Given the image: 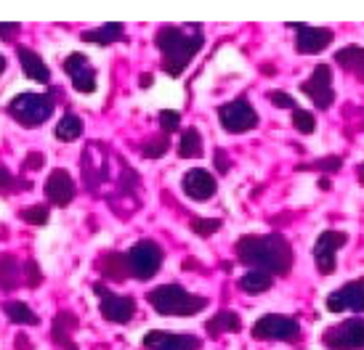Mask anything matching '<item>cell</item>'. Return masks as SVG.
Wrapping results in <instances>:
<instances>
[{"label":"cell","mask_w":364,"mask_h":350,"mask_svg":"<svg viewBox=\"0 0 364 350\" xmlns=\"http://www.w3.org/2000/svg\"><path fill=\"white\" fill-rule=\"evenodd\" d=\"M324 345L330 350H364V319H348L324 332Z\"/></svg>","instance_id":"cell-7"},{"label":"cell","mask_w":364,"mask_h":350,"mask_svg":"<svg viewBox=\"0 0 364 350\" xmlns=\"http://www.w3.org/2000/svg\"><path fill=\"white\" fill-rule=\"evenodd\" d=\"M16 56H19V64L24 75L30 77L32 82H41V85H48L51 82V70L46 67V61L35 53L32 48H24V45H16Z\"/></svg>","instance_id":"cell-18"},{"label":"cell","mask_w":364,"mask_h":350,"mask_svg":"<svg viewBox=\"0 0 364 350\" xmlns=\"http://www.w3.org/2000/svg\"><path fill=\"white\" fill-rule=\"evenodd\" d=\"M157 48L162 50V70L168 77H178L186 67H189V61L194 59V53L205 45V38L200 27L192 32V35H186V30L181 27H171V24H165L160 27L157 32Z\"/></svg>","instance_id":"cell-2"},{"label":"cell","mask_w":364,"mask_h":350,"mask_svg":"<svg viewBox=\"0 0 364 350\" xmlns=\"http://www.w3.org/2000/svg\"><path fill=\"white\" fill-rule=\"evenodd\" d=\"M24 284H27V287H38V284H41V266H38V263L35 261H30L27 263V266H24Z\"/></svg>","instance_id":"cell-36"},{"label":"cell","mask_w":364,"mask_h":350,"mask_svg":"<svg viewBox=\"0 0 364 350\" xmlns=\"http://www.w3.org/2000/svg\"><path fill=\"white\" fill-rule=\"evenodd\" d=\"M75 329H77V319H75V313H70V310H61L59 316H56V321H53V327H51L53 342H56L59 348H64V350H77V345L72 342V334H75Z\"/></svg>","instance_id":"cell-20"},{"label":"cell","mask_w":364,"mask_h":350,"mask_svg":"<svg viewBox=\"0 0 364 350\" xmlns=\"http://www.w3.org/2000/svg\"><path fill=\"white\" fill-rule=\"evenodd\" d=\"M327 308L333 313H343V310H362L364 313V279H354L343 284L341 290L330 292Z\"/></svg>","instance_id":"cell-14"},{"label":"cell","mask_w":364,"mask_h":350,"mask_svg":"<svg viewBox=\"0 0 364 350\" xmlns=\"http://www.w3.org/2000/svg\"><path fill=\"white\" fill-rule=\"evenodd\" d=\"M144 348L149 350H197L200 340L194 334H183V332H165L152 329L144 334Z\"/></svg>","instance_id":"cell-13"},{"label":"cell","mask_w":364,"mask_h":350,"mask_svg":"<svg viewBox=\"0 0 364 350\" xmlns=\"http://www.w3.org/2000/svg\"><path fill=\"white\" fill-rule=\"evenodd\" d=\"M3 72H6V59L0 56V75H3Z\"/></svg>","instance_id":"cell-45"},{"label":"cell","mask_w":364,"mask_h":350,"mask_svg":"<svg viewBox=\"0 0 364 350\" xmlns=\"http://www.w3.org/2000/svg\"><path fill=\"white\" fill-rule=\"evenodd\" d=\"M319 186H322V191H330V189H333V183H330V180H327V178L319 180Z\"/></svg>","instance_id":"cell-43"},{"label":"cell","mask_w":364,"mask_h":350,"mask_svg":"<svg viewBox=\"0 0 364 350\" xmlns=\"http://www.w3.org/2000/svg\"><path fill=\"white\" fill-rule=\"evenodd\" d=\"M316 168H322V170H327V173H335L341 165H343V160L341 157H327V160H319V162H314Z\"/></svg>","instance_id":"cell-39"},{"label":"cell","mask_w":364,"mask_h":350,"mask_svg":"<svg viewBox=\"0 0 364 350\" xmlns=\"http://www.w3.org/2000/svg\"><path fill=\"white\" fill-rule=\"evenodd\" d=\"M24 281V268L14 255H0V290H16Z\"/></svg>","instance_id":"cell-21"},{"label":"cell","mask_w":364,"mask_h":350,"mask_svg":"<svg viewBox=\"0 0 364 350\" xmlns=\"http://www.w3.org/2000/svg\"><path fill=\"white\" fill-rule=\"evenodd\" d=\"M200 268H203V263L194 261V258H186V261H183V270H200Z\"/></svg>","instance_id":"cell-41"},{"label":"cell","mask_w":364,"mask_h":350,"mask_svg":"<svg viewBox=\"0 0 364 350\" xmlns=\"http://www.w3.org/2000/svg\"><path fill=\"white\" fill-rule=\"evenodd\" d=\"M237 255L250 270H266L272 276H287L293 268V250L284 236H242L237 241Z\"/></svg>","instance_id":"cell-1"},{"label":"cell","mask_w":364,"mask_h":350,"mask_svg":"<svg viewBox=\"0 0 364 350\" xmlns=\"http://www.w3.org/2000/svg\"><path fill=\"white\" fill-rule=\"evenodd\" d=\"M149 82H152V77H149V75H141V88H146Z\"/></svg>","instance_id":"cell-44"},{"label":"cell","mask_w":364,"mask_h":350,"mask_svg":"<svg viewBox=\"0 0 364 350\" xmlns=\"http://www.w3.org/2000/svg\"><path fill=\"white\" fill-rule=\"evenodd\" d=\"M218 229H221V220L218 218H194L192 220V231L197 234V236H213Z\"/></svg>","instance_id":"cell-33"},{"label":"cell","mask_w":364,"mask_h":350,"mask_svg":"<svg viewBox=\"0 0 364 350\" xmlns=\"http://www.w3.org/2000/svg\"><path fill=\"white\" fill-rule=\"evenodd\" d=\"M205 329L215 337V334H223V332H240L242 329V321H240V316H237L234 310H221V313H215V316L205 324Z\"/></svg>","instance_id":"cell-25"},{"label":"cell","mask_w":364,"mask_h":350,"mask_svg":"<svg viewBox=\"0 0 364 350\" xmlns=\"http://www.w3.org/2000/svg\"><path fill=\"white\" fill-rule=\"evenodd\" d=\"M178 157L183 160H200L203 157V136L197 128H186L178 143Z\"/></svg>","instance_id":"cell-26"},{"label":"cell","mask_w":364,"mask_h":350,"mask_svg":"<svg viewBox=\"0 0 364 350\" xmlns=\"http://www.w3.org/2000/svg\"><path fill=\"white\" fill-rule=\"evenodd\" d=\"M269 101H272L274 106H279V109H293L295 111V101L290 93H282V90H272L269 93Z\"/></svg>","instance_id":"cell-35"},{"label":"cell","mask_w":364,"mask_h":350,"mask_svg":"<svg viewBox=\"0 0 364 350\" xmlns=\"http://www.w3.org/2000/svg\"><path fill=\"white\" fill-rule=\"evenodd\" d=\"M46 197L51 199V204L56 207H67L75 199V180L67 170H53L46 180Z\"/></svg>","instance_id":"cell-16"},{"label":"cell","mask_w":364,"mask_h":350,"mask_svg":"<svg viewBox=\"0 0 364 350\" xmlns=\"http://www.w3.org/2000/svg\"><path fill=\"white\" fill-rule=\"evenodd\" d=\"M274 284V276L266 273V270H247L242 279H240V290L247 292V295H263L269 292Z\"/></svg>","instance_id":"cell-24"},{"label":"cell","mask_w":364,"mask_h":350,"mask_svg":"<svg viewBox=\"0 0 364 350\" xmlns=\"http://www.w3.org/2000/svg\"><path fill=\"white\" fill-rule=\"evenodd\" d=\"M359 180L364 183V162H362V168H359Z\"/></svg>","instance_id":"cell-46"},{"label":"cell","mask_w":364,"mask_h":350,"mask_svg":"<svg viewBox=\"0 0 364 350\" xmlns=\"http://www.w3.org/2000/svg\"><path fill=\"white\" fill-rule=\"evenodd\" d=\"M122 38V24L120 21H112V24H102L96 30L82 32V40L93 43V45H112Z\"/></svg>","instance_id":"cell-23"},{"label":"cell","mask_w":364,"mask_h":350,"mask_svg":"<svg viewBox=\"0 0 364 350\" xmlns=\"http://www.w3.org/2000/svg\"><path fill=\"white\" fill-rule=\"evenodd\" d=\"M298 30V40L295 48L298 53H319L322 48H327L333 43V32L322 30V27H306V24H290Z\"/></svg>","instance_id":"cell-17"},{"label":"cell","mask_w":364,"mask_h":350,"mask_svg":"<svg viewBox=\"0 0 364 350\" xmlns=\"http://www.w3.org/2000/svg\"><path fill=\"white\" fill-rule=\"evenodd\" d=\"M293 125L298 133H304V136H309V133H314V128H316V122H314V114L306 109H295L293 111Z\"/></svg>","instance_id":"cell-32"},{"label":"cell","mask_w":364,"mask_h":350,"mask_svg":"<svg viewBox=\"0 0 364 350\" xmlns=\"http://www.w3.org/2000/svg\"><path fill=\"white\" fill-rule=\"evenodd\" d=\"M93 292L99 295V308L102 316L112 324H128L136 316V300L133 297H122V295H112L107 292L104 284H93Z\"/></svg>","instance_id":"cell-9"},{"label":"cell","mask_w":364,"mask_h":350,"mask_svg":"<svg viewBox=\"0 0 364 350\" xmlns=\"http://www.w3.org/2000/svg\"><path fill=\"white\" fill-rule=\"evenodd\" d=\"M146 297H149V305L160 316H194L208 305L205 297L189 295L181 284H160Z\"/></svg>","instance_id":"cell-3"},{"label":"cell","mask_w":364,"mask_h":350,"mask_svg":"<svg viewBox=\"0 0 364 350\" xmlns=\"http://www.w3.org/2000/svg\"><path fill=\"white\" fill-rule=\"evenodd\" d=\"M218 120H221L223 131L229 133H247L258 125V114L253 111V106L245 99H237L232 104H223L218 109Z\"/></svg>","instance_id":"cell-10"},{"label":"cell","mask_w":364,"mask_h":350,"mask_svg":"<svg viewBox=\"0 0 364 350\" xmlns=\"http://www.w3.org/2000/svg\"><path fill=\"white\" fill-rule=\"evenodd\" d=\"M19 215H21V220H27L32 226H46V223L51 220V212H48L46 204H32L27 210H21Z\"/></svg>","instance_id":"cell-30"},{"label":"cell","mask_w":364,"mask_h":350,"mask_svg":"<svg viewBox=\"0 0 364 350\" xmlns=\"http://www.w3.org/2000/svg\"><path fill=\"white\" fill-rule=\"evenodd\" d=\"M32 183H27V180H14V175H11L3 165H0V191L3 194H16V191H27Z\"/></svg>","instance_id":"cell-31"},{"label":"cell","mask_w":364,"mask_h":350,"mask_svg":"<svg viewBox=\"0 0 364 350\" xmlns=\"http://www.w3.org/2000/svg\"><path fill=\"white\" fill-rule=\"evenodd\" d=\"M171 149V143H168V136H152V138L144 143L141 154L146 160H160L165 151Z\"/></svg>","instance_id":"cell-29"},{"label":"cell","mask_w":364,"mask_h":350,"mask_svg":"<svg viewBox=\"0 0 364 350\" xmlns=\"http://www.w3.org/2000/svg\"><path fill=\"white\" fill-rule=\"evenodd\" d=\"M335 61L343 67L346 72H351L356 77L364 80V48L362 45H348V48H341L335 53Z\"/></svg>","instance_id":"cell-22"},{"label":"cell","mask_w":364,"mask_h":350,"mask_svg":"<svg viewBox=\"0 0 364 350\" xmlns=\"http://www.w3.org/2000/svg\"><path fill=\"white\" fill-rule=\"evenodd\" d=\"M56 138L59 141H75L80 138L82 133V120L77 117V114H64L59 122H56Z\"/></svg>","instance_id":"cell-28"},{"label":"cell","mask_w":364,"mask_h":350,"mask_svg":"<svg viewBox=\"0 0 364 350\" xmlns=\"http://www.w3.org/2000/svg\"><path fill=\"white\" fill-rule=\"evenodd\" d=\"M306 96L314 101L316 109H330L335 101V90H333V70L327 64H316L311 72V77L301 85Z\"/></svg>","instance_id":"cell-8"},{"label":"cell","mask_w":364,"mask_h":350,"mask_svg":"<svg viewBox=\"0 0 364 350\" xmlns=\"http://www.w3.org/2000/svg\"><path fill=\"white\" fill-rule=\"evenodd\" d=\"M43 165H46V157H43L41 151H32V154H27V160H24L27 170H41Z\"/></svg>","instance_id":"cell-38"},{"label":"cell","mask_w":364,"mask_h":350,"mask_svg":"<svg viewBox=\"0 0 364 350\" xmlns=\"http://www.w3.org/2000/svg\"><path fill=\"white\" fill-rule=\"evenodd\" d=\"M213 162H215L218 173H229V157L223 154V149H215V154H213Z\"/></svg>","instance_id":"cell-40"},{"label":"cell","mask_w":364,"mask_h":350,"mask_svg":"<svg viewBox=\"0 0 364 350\" xmlns=\"http://www.w3.org/2000/svg\"><path fill=\"white\" fill-rule=\"evenodd\" d=\"M64 72L70 75L72 88L77 90V93H93L96 90V70H93V64L88 61V56L70 53L64 59Z\"/></svg>","instance_id":"cell-12"},{"label":"cell","mask_w":364,"mask_h":350,"mask_svg":"<svg viewBox=\"0 0 364 350\" xmlns=\"http://www.w3.org/2000/svg\"><path fill=\"white\" fill-rule=\"evenodd\" d=\"M96 268L102 270L104 279L109 281H125L131 276V263H128V252H107L99 258Z\"/></svg>","instance_id":"cell-19"},{"label":"cell","mask_w":364,"mask_h":350,"mask_svg":"<svg viewBox=\"0 0 364 350\" xmlns=\"http://www.w3.org/2000/svg\"><path fill=\"white\" fill-rule=\"evenodd\" d=\"M21 30V24H16V21H0V40H14L16 35H19Z\"/></svg>","instance_id":"cell-37"},{"label":"cell","mask_w":364,"mask_h":350,"mask_svg":"<svg viewBox=\"0 0 364 350\" xmlns=\"http://www.w3.org/2000/svg\"><path fill=\"white\" fill-rule=\"evenodd\" d=\"M160 125L165 133H173L181 128V111H173V109H162L160 111Z\"/></svg>","instance_id":"cell-34"},{"label":"cell","mask_w":364,"mask_h":350,"mask_svg":"<svg viewBox=\"0 0 364 350\" xmlns=\"http://www.w3.org/2000/svg\"><path fill=\"white\" fill-rule=\"evenodd\" d=\"M3 313L9 316V321L14 324H27V327H35V324H41L38 319V313L27 305V302H19V300H11L3 305Z\"/></svg>","instance_id":"cell-27"},{"label":"cell","mask_w":364,"mask_h":350,"mask_svg":"<svg viewBox=\"0 0 364 350\" xmlns=\"http://www.w3.org/2000/svg\"><path fill=\"white\" fill-rule=\"evenodd\" d=\"M348 236H346L343 231H322L319 234V239L314 244V261H316V268L319 273L324 276H330L335 270V252L343 247Z\"/></svg>","instance_id":"cell-11"},{"label":"cell","mask_w":364,"mask_h":350,"mask_svg":"<svg viewBox=\"0 0 364 350\" xmlns=\"http://www.w3.org/2000/svg\"><path fill=\"white\" fill-rule=\"evenodd\" d=\"M181 189L189 199L205 202L215 194V178H213L208 170H203V168H194V170H189L186 175H183Z\"/></svg>","instance_id":"cell-15"},{"label":"cell","mask_w":364,"mask_h":350,"mask_svg":"<svg viewBox=\"0 0 364 350\" xmlns=\"http://www.w3.org/2000/svg\"><path fill=\"white\" fill-rule=\"evenodd\" d=\"M16 350H32L30 340H24V337H16Z\"/></svg>","instance_id":"cell-42"},{"label":"cell","mask_w":364,"mask_h":350,"mask_svg":"<svg viewBox=\"0 0 364 350\" xmlns=\"http://www.w3.org/2000/svg\"><path fill=\"white\" fill-rule=\"evenodd\" d=\"M255 340H279V342H298L301 340V327L287 316L279 313H266L253 324Z\"/></svg>","instance_id":"cell-6"},{"label":"cell","mask_w":364,"mask_h":350,"mask_svg":"<svg viewBox=\"0 0 364 350\" xmlns=\"http://www.w3.org/2000/svg\"><path fill=\"white\" fill-rule=\"evenodd\" d=\"M128 263H131V276L139 281H149L157 276V270L162 266V250L160 244L152 239L136 241L128 250Z\"/></svg>","instance_id":"cell-5"},{"label":"cell","mask_w":364,"mask_h":350,"mask_svg":"<svg viewBox=\"0 0 364 350\" xmlns=\"http://www.w3.org/2000/svg\"><path fill=\"white\" fill-rule=\"evenodd\" d=\"M9 114L24 128H41L53 114V99L46 93H19L9 104Z\"/></svg>","instance_id":"cell-4"}]
</instances>
